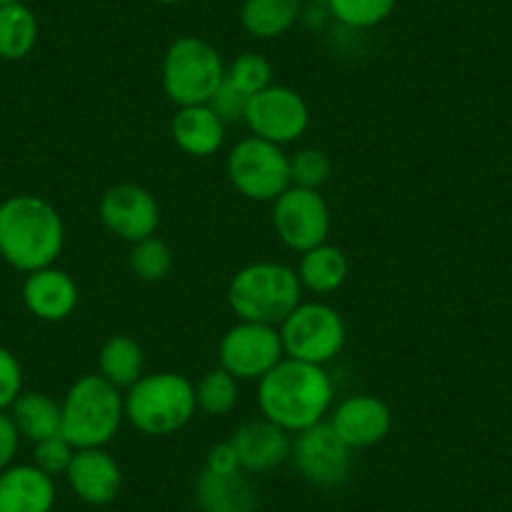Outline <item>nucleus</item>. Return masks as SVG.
Returning a JSON list of instances; mask_svg holds the SVG:
<instances>
[{
    "mask_svg": "<svg viewBox=\"0 0 512 512\" xmlns=\"http://www.w3.org/2000/svg\"><path fill=\"white\" fill-rule=\"evenodd\" d=\"M297 277L307 292L322 294V297L334 294L344 287L349 277L347 254L329 241L322 246H314V249L304 251L302 259H299Z\"/></svg>",
    "mask_w": 512,
    "mask_h": 512,
    "instance_id": "nucleus-22",
    "label": "nucleus"
},
{
    "mask_svg": "<svg viewBox=\"0 0 512 512\" xmlns=\"http://www.w3.org/2000/svg\"><path fill=\"white\" fill-rule=\"evenodd\" d=\"M329 425L352 450H369L379 445L392 430V410L374 395H349L332 407Z\"/></svg>",
    "mask_w": 512,
    "mask_h": 512,
    "instance_id": "nucleus-14",
    "label": "nucleus"
},
{
    "mask_svg": "<svg viewBox=\"0 0 512 512\" xmlns=\"http://www.w3.org/2000/svg\"><path fill=\"white\" fill-rule=\"evenodd\" d=\"M229 442L234 445L241 472H246V475L272 472L292 457V437H289V432L269 422L267 417L239 425L234 435L229 437Z\"/></svg>",
    "mask_w": 512,
    "mask_h": 512,
    "instance_id": "nucleus-16",
    "label": "nucleus"
},
{
    "mask_svg": "<svg viewBox=\"0 0 512 512\" xmlns=\"http://www.w3.org/2000/svg\"><path fill=\"white\" fill-rule=\"evenodd\" d=\"M73 455H76V447L63 435L48 437V440H41L33 445V465L51 477L66 475Z\"/></svg>",
    "mask_w": 512,
    "mask_h": 512,
    "instance_id": "nucleus-31",
    "label": "nucleus"
},
{
    "mask_svg": "<svg viewBox=\"0 0 512 512\" xmlns=\"http://www.w3.org/2000/svg\"><path fill=\"white\" fill-rule=\"evenodd\" d=\"M309 118L312 116H309V106L302 93L272 83L249 98L244 123L249 126L251 136L287 146L307 134Z\"/></svg>",
    "mask_w": 512,
    "mask_h": 512,
    "instance_id": "nucleus-12",
    "label": "nucleus"
},
{
    "mask_svg": "<svg viewBox=\"0 0 512 512\" xmlns=\"http://www.w3.org/2000/svg\"><path fill=\"white\" fill-rule=\"evenodd\" d=\"M284 359L279 327L259 322H236L219 342V367L239 382H259Z\"/></svg>",
    "mask_w": 512,
    "mask_h": 512,
    "instance_id": "nucleus-9",
    "label": "nucleus"
},
{
    "mask_svg": "<svg viewBox=\"0 0 512 512\" xmlns=\"http://www.w3.org/2000/svg\"><path fill=\"white\" fill-rule=\"evenodd\" d=\"M272 76L274 68L269 58L256 51L241 53V56H236L226 66V81L234 88H239L241 93H246V96H254V93L272 86Z\"/></svg>",
    "mask_w": 512,
    "mask_h": 512,
    "instance_id": "nucleus-29",
    "label": "nucleus"
},
{
    "mask_svg": "<svg viewBox=\"0 0 512 512\" xmlns=\"http://www.w3.org/2000/svg\"><path fill=\"white\" fill-rule=\"evenodd\" d=\"M272 224L284 246L304 254L314 246L327 244L332 211L319 191L289 186L277 201H272Z\"/></svg>",
    "mask_w": 512,
    "mask_h": 512,
    "instance_id": "nucleus-10",
    "label": "nucleus"
},
{
    "mask_svg": "<svg viewBox=\"0 0 512 512\" xmlns=\"http://www.w3.org/2000/svg\"><path fill=\"white\" fill-rule=\"evenodd\" d=\"M23 437L18 435L16 425H13L11 415L8 412H0V472L8 470L13 465L18 455V447H21Z\"/></svg>",
    "mask_w": 512,
    "mask_h": 512,
    "instance_id": "nucleus-35",
    "label": "nucleus"
},
{
    "mask_svg": "<svg viewBox=\"0 0 512 512\" xmlns=\"http://www.w3.org/2000/svg\"><path fill=\"white\" fill-rule=\"evenodd\" d=\"M56 482L36 465H11L0 472V512H51Z\"/></svg>",
    "mask_w": 512,
    "mask_h": 512,
    "instance_id": "nucleus-18",
    "label": "nucleus"
},
{
    "mask_svg": "<svg viewBox=\"0 0 512 512\" xmlns=\"http://www.w3.org/2000/svg\"><path fill=\"white\" fill-rule=\"evenodd\" d=\"M196 505L201 512H259V490L246 472L214 475L204 470L196 480Z\"/></svg>",
    "mask_w": 512,
    "mask_h": 512,
    "instance_id": "nucleus-20",
    "label": "nucleus"
},
{
    "mask_svg": "<svg viewBox=\"0 0 512 512\" xmlns=\"http://www.w3.org/2000/svg\"><path fill=\"white\" fill-rule=\"evenodd\" d=\"M239 402V379L231 377L224 367L209 369L196 382V405L211 417H224Z\"/></svg>",
    "mask_w": 512,
    "mask_h": 512,
    "instance_id": "nucleus-28",
    "label": "nucleus"
},
{
    "mask_svg": "<svg viewBox=\"0 0 512 512\" xmlns=\"http://www.w3.org/2000/svg\"><path fill=\"white\" fill-rule=\"evenodd\" d=\"M23 392V367L11 349L0 347V412L11 410Z\"/></svg>",
    "mask_w": 512,
    "mask_h": 512,
    "instance_id": "nucleus-32",
    "label": "nucleus"
},
{
    "mask_svg": "<svg viewBox=\"0 0 512 512\" xmlns=\"http://www.w3.org/2000/svg\"><path fill=\"white\" fill-rule=\"evenodd\" d=\"M352 452V447L344 445L342 437L324 420L294 437L289 460L309 485L332 490L342 487L352 475Z\"/></svg>",
    "mask_w": 512,
    "mask_h": 512,
    "instance_id": "nucleus-11",
    "label": "nucleus"
},
{
    "mask_svg": "<svg viewBox=\"0 0 512 512\" xmlns=\"http://www.w3.org/2000/svg\"><path fill=\"white\" fill-rule=\"evenodd\" d=\"M8 3H18V0H0V6H8Z\"/></svg>",
    "mask_w": 512,
    "mask_h": 512,
    "instance_id": "nucleus-37",
    "label": "nucleus"
},
{
    "mask_svg": "<svg viewBox=\"0 0 512 512\" xmlns=\"http://www.w3.org/2000/svg\"><path fill=\"white\" fill-rule=\"evenodd\" d=\"M171 139L184 154L206 159L221 151L226 141V123L214 113L209 103L184 106L171 121Z\"/></svg>",
    "mask_w": 512,
    "mask_h": 512,
    "instance_id": "nucleus-19",
    "label": "nucleus"
},
{
    "mask_svg": "<svg viewBox=\"0 0 512 512\" xmlns=\"http://www.w3.org/2000/svg\"><path fill=\"white\" fill-rule=\"evenodd\" d=\"M66 480L78 500L91 507H106L121 495L123 472L106 447H88L76 450Z\"/></svg>",
    "mask_w": 512,
    "mask_h": 512,
    "instance_id": "nucleus-15",
    "label": "nucleus"
},
{
    "mask_svg": "<svg viewBox=\"0 0 512 512\" xmlns=\"http://www.w3.org/2000/svg\"><path fill=\"white\" fill-rule=\"evenodd\" d=\"M204 470L214 472V475H234V472H241L239 457H236L234 445L226 440V442H219V445L211 447V450L206 452Z\"/></svg>",
    "mask_w": 512,
    "mask_h": 512,
    "instance_id": "nucleus-34",
    "label": "nucleus"
},
{
    "mask_svg": "<svg viewBox=\"0 0 512 512\" xmlns=\"http://www.w3.org/2000/svg\"><path fill=\"white\" fill-rule=\"evenodd\" d=\"M224 78V58L204 38L181 36L166 48L164 63H161V83L169 101L179 108L209 103Z\"/></svg>",
    "mask_w": 512,
    "mask_h": 512,
    "instance_id": "nucleus-6",
    "label": "nucleus"
},
{
    "mask_svg": "<svg viewBox=\"0 0 512 512\" xmlns=\"http://www.w3.org/2000/svg\"><path fill=\"white\" fill-rule=\"evenodd\" d=\"M8 415L18 435L33 445L61 435V402H56L46 392H21Z\"/></svg>",
    "mask_w": 512,
    "mask_h": 512,
    "instance_id": "nucleus-23",
    "label": "nucleus"
},
{
    "mask_svg": "<svg viewBox=\"0 0 512 512\" xmlns=\"http://www.w3.org/2000/svg\"><path fill=\"white\" fill-rule=\"evenodd\" d=\"M98 214H101L103 226L128 244L154 236L161 224L156 196L146 186L131 184V181L106 189L98 204Z\"/></svg>",
    "mask_w": 512,
    "mask_h": 512,
    "instance_id": "nucleus-13",
    "label": "nucleus"
},
{
    "mask_svg": "<svg viewBox=\"0 0 512 512\" xmlns=\"http://www.w3.org/2000/svg\"><path fill=\"white\" fill-rule=\"evenodd\" d=\"M297 269L282 262H251L231 277L226 302L241 322L279 327L302 304Z\"/></svg>",
    "mask_w": 512,
    "mask_h": 512,
    "instance_id": "nucleus-4",
    "label": "nucleus"
},
{
    "mask_svg": "<svg viewBox=\"0 0 512 512\" xmlns=\"http://www.w3.org/2000/svg\"><path fill=\"white\" fill-rule=\"evenodd\" d=\"M38 43V18L31 8L18 0L0 6V58L3 61H23L33 53Z\"/></svg>",
    "mask_w": 512,
    "mask_h": 512,
    "instance_id": "nucleus-25",
    "label": "nucleus"
},
{
    "mask_svg": "<svg viewBox=\"0 0 512 512\" xmlns=\"http://www.w3.org/2000/svg\"><path fill=\"white\" fill-rule=\"evenodd\" d=\"M154 3H161V6H176V3H184V0H154Z\"/></svg>",
    "mask_w": 512,
    "mask_h": 512,
    "instance_id": "nucleus-36",
    "label": "nucleus"
},
{
    "mask_svg": "<svg viewBox=\"0 0 512 512\" xmlns=\"http://www.w3.org/2000/svg\"><path fill=\"white\" fill-rule=\"evenodd\" d=\"M334 407V382L322 364L284 357L259 379V410L289 435L324 422Z\"/></svg>",
    "mask_w": 512,
    "mask_h": 512,
    "instance_id": "nucleus-1",
    "label": "nucleus"
},
{
    "mask_svg": "<svg viewBox=\"0 0 512 512\" xmlns=\"http://www.w3.org/2000/svg\"><path fill=\"white\" fill-rule=\"evenodd\" d=\"M126 422L123 392L101 374H83L61 402V435L76 450L106 447Z\"/></svg>",
    "mask_w": 512,
    "mask_h": 512,
    "instance_id": "nucleus-5",
    "label": "nucleus"
},
{
    "mask_svg": "<svg viewBox=\"0 0 512 512\" xmlns=\"http://www.w3.org/2000/svg\"><path fill=\"white\" fill-rule=\"evenodd\" d=\"M397 0H327L329 16L352 31H372L395 13Z\"/></svg>",
    "mask_w": 512,
    "mask_h": 512,
    "instance_id": "nucleus-27",
    "label": "nucleus"
},
{
    "mask_svg": "<svg viewBox=\"0 0 512 512\" xmlns=\"http://www.w3.org/2000/svg\"><path fill=\"white\" fill-rule=\"evenodd\" d=\"M126 422L141 435L166 437L184 430L194 420L196 384L179 372L144 374L123 392Z\"/></svg>",
    "mask_w": 512,
    "mask_h": 512,
    "instance_id": "nucleus-3",
    "label": "nucleus"
},
{
    "mask_svg": "<svg viewBox=\"0 0 512 512\" xmlns=\"http://www.w3.org/2000/svg\"><path fill=\"white\" fill-rule=\"evenodd\" d=\"M231 186L249 201H277L292 186L289 156L282 146L259 136L241 139L226 156Z\"/></svg>",
    "mask_w": 512,
    "mask_h": 512,
    "instance_id": "nucleus-7",
    "label": "nucleus"
},
{
    "mask_svg": "<svg viewBox=\"0 0 512 512\" xmlns=\"http://www.w3.org/2000/svg\"><path fill=\"white\" fill-rule=\"evenodd\" d=\"M289 174L292 186L319 191L332 179V159L322 149H299L289 156Z\"/></svg>",
    "mask_w": 512,
    "mask_h": 512,
    "instance_id": "nucleus-30",
    "label": "nucleus"
},
{
    "mask_svg": "<svg viewBox=\"0 0 512 512\" xmlns=\"http://www.w3.org/2000/svg\"><path fill=\"white\" fill-rule=\"evenodd\" d=\"M249 98L251 96L241 93L239 88H234L224 78V83H221L219 91L214 93V98L209 101V106L214 108V113L221 118V121L226 123V126H231V123H244Z\"/></svg>",
    "mask_w": 512,
    "mask_h": 512,
    "instance_id": "nucleus-33",
    "label": "nucleus"
},
{
    "mask_svg": "<svg viewBox=\"0 0 512 512\" xmlns=\"http://www.w3.org/2000/svg\"><path fill=\"white\" fill-rule=\"evenodd\" d=\"M144 367V347L128 334H116V337L106 339L98 352V374L118 390L134 387L144 377Z\"/></svg>",
    "mask_w": 512,
    "mask_h": 512,
    "instance_id": "nucleus-24",
    "label": "nucleus"
},
{
    "mask_svg": "<svg viewBox=\"0 0 512 512\" xmlns=\"http://www.w3.org/2000/svg\"><path fill=\"white\" fill-rule=\"evenodd\" d=\"M66 246V224L51 201L18 194L0 204V256L23 274L53 267Z\"/></svg>",
    "mask_w": 512,
    "mask_h": 512,
    "instance_id": "nucleus-2",
    "label": "nucleus"
},
{
    "mask_svg": "<svg viewBox=\"0 0 512 512\" xmlns=\"http://www.w3.org/2000/svg\"><path fill=\"white\" fill-rule=\"evenodd\" d=\"M128 269L136 279L146 284L164 282L174 269V251L161 236H149L136 244H131L128 251Z\"/></svg>",
    "mask_w": 512,
    "mask_h": 512,
    "instance_id": "nucleus-26",
    "label": "nucleus"
},
{
    "mask_svg": "<svg viewBox=\"0 0 512 512\" xmlns=\"http://www.w3.org/2000/svg\"><path fill=\"white\" fill-rule=\"evenodd\" d=\"M284 357L309 364H329L347 344L342 314L324 302H302L282 324Z\"/></svg>",
    "mask_w": 512,
    "mask_h": 512,
    "instance_id": "nucleus-8",
    "label": "nucleus"
},
{
    "mask_svg": "<svg viewBox=\"0 0 512 512\" xmlns=\"http://www.w3.org/2000/svg\"><path fill=\"white\" fill-rule=\"evenodd\" d=\"M23 304L41 322H63L78 307V284L68 272L56 264L26 274L23 282Z\"/></svg>",
    "mask_w": 512,
    "mask_h": 512,
    "instance_id": "nucleus-17",
    "label": "nucleus"
},
{
    "mask_svg": "<svg viewBox=\"0 0 512 512\" xmlns=\"http://www.w3.org/2000/svg\"><path fill=\"white\" fill-rule=\"evenodd\" d=\"M304 0H244L239 23L256 41L282 38L302 21Z\"/></svg>",
    "mask_w": 512,
    "mask_h": 512,
    "instance_id": "nucleus-21",
    "label": "nucleus"
}]
</instances>
